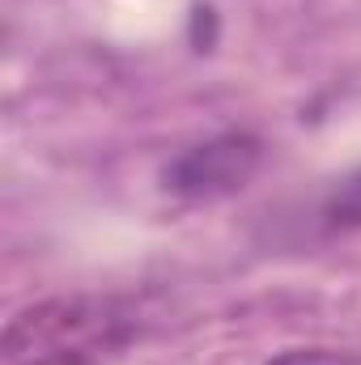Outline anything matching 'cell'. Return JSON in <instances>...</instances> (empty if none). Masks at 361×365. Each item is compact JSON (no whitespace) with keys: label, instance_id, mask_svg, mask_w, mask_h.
I'll use <instances>...</instances> for the list:
<instances>
[{"label":"cell","instance_id":"cell-1","mask_svg":"<svg viewBox=\"0 0 361 365\" xmlns=\"http://www.w3.org/2000/svg\"><path fill=\"white\" fill-rule=\"evenodd\" d=\"M145 331L136 302L111 293H56L21 306L0 336L4 365H106Z\"/></svg>","mask_w":361,"mask_h":365},{"label":"cell","instance_id":"cell-2","mask_svg":"<svg viewBox=\"0 0 361 365\" xmlns=\"http://www.w3.org/2000/svg\"><path fill=\"white\" fill-rule=\"evenodd\" d=\"M264 166V140L247 128L213 132L162 166V187L183 204H217L238 195Z\"/></svg>","mask_w":361,"mask_h":365},{"label":"cell","instance_id":"cell-3","mask_svg":"<svg viewBox=\"0 0 361 365\" xmlns=\"http://www.w3.org/2000/svg\"><path fill=\"white\" fill-rule=\"evenodd\" d=\"M319 217H323V230H332V234L361 230V166L353 170V175H345V179L327 191Z\"/></svg>","mask_w":361,"mask_h":365},{"label":"cell","instance_id":"cell-4","mask_svg":"<svg viewBox=\"0 0 361 365\" xmlns=\"http://www.w3.org/2000/svg\"><path fill=\"white\" fill-rule=\"evenodd\" d=\"M264 365H361V357L345 349H285Z\"/></svg>","mask_w":361,"mask_h":365}]
</instances>
